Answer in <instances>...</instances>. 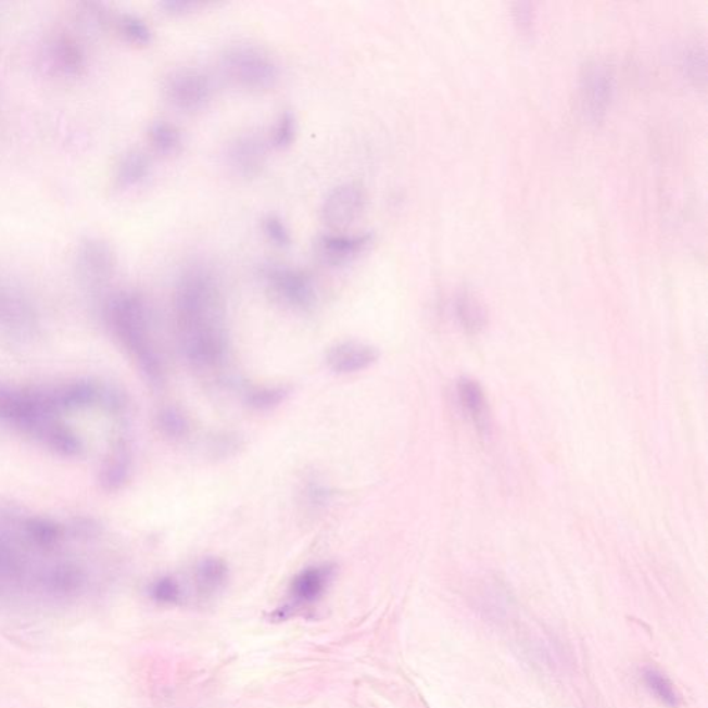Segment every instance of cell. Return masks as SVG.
Returning a JSON list of instances; mask_svg holds the SVG:
<instances>
[{
	"label": "cell",
	"instance_id": "obj_1",
	"mask_svg": "<svg viewBox=\"0 0 708 708\" xmlns=\"http://www.w3.org/2000/svg\"><path fill=\"white\" fill-rule=\"evenodd\" d=\"M175 316L181 352L197 368L225 362L229 352L226 306L216 278L204 269H191L179 278Z\"/></svg>",
	"mask_w": 708,
	"mask_h": 708
},
{
	"label": "cell",
	"instance_id": "obj_2",
	"mask_svg": "<svg viewBox=\"0 0 708 708\" xmlns=\"http://www.w3.org/2000/svg\"><path fill=\"white\" fill-rule=\"evenodd\" d=\"M109 320L116 338L138 364L146 381L164 385L165 367L151 336L149 308L139 295L121 292L109 303Z\"/></svg>",
	"mask_w": 708,
	"mask_h": 708
},
{
	"label": "cell",
	"instance_id": "obj_3",
	"mask_svg": "<svg viewBox=\"0 0 708 708\" xmlns=\"http://www.w3.org/2000/svg\"><path fill=\"white\" fill-rule=\"evenodd\" d=\"M222 68L232 83L251 90L273 88L280 75L275 59L254 45H235L227 49Z\"/></svg>",
	"mask_w": 708,
	"mask_h": 708
},
{
	"label": "cell",
	"instance_id": "obj_4",
	"mask_svg": "<svg viewBox=\"0 0 708 708\" xmlns=\"http://www.w3.org/2000/svg\"><path fill=\"white\" fill-rule=\"evenodd\" d=\"M261 276L271 295L282 305L300 312L312 311L315 307L317 302L315 282L305 271L281 263H269L262 267Z\"/></svg>",
	"mask_w": 708,
	"mask_h": 708
},
{
	"label": "cell",
	"instance_id": "obj_5",
	"mask_svg": "<svg viewBox=\"0 0 708 708\" xmlns=\"http://www.w3.org/2000/svg\"><path fill=\"white\" fill-rule=\"evenodd\" d=\"M332 578L333 568L331 566H313V568L302 570L292 580L285 604L270 615L271 621H286L317 604L326 594Z\"/></svg>",
	"mask_w": 708,
	"mask_h": 708
},
{
	"label": "cell",
	"instance_id": "obj_6",
	"mask_svg": "<svg viewBox=\"0 0 708 708\" xmlns=\"http://www.w3.org/2000/svg\"><path fill=\"white\" fill-rule=\"evenodd\" d=\"M86 580L83 566L73 560H58L35 571L31 586L45 598L67 600L84 593Z\"/></svg>",
	"mask_w": 708,
	"mask_h": 708
},
{
	"label": "cell",
	"instance_id": "obj_7",
	"mask_svg": "<svg viewBox=\"0 0 708 708\" xmlns=\"http://www.w3.org/2000/svg\"><path fill=\"white\" fill-rule=\"evenodd\" d=\"M164 93L175 109L187 113L199 111L211 100V78L200 69H176L166 78Z\"/></svg>",
	"mask_w": 708,
	"mask_h": 708
},
{
	"label": "cell",
	"instance_id": "obj_8",
	"mask_svg": "<svg viewBox=\"0 0 708 708\" xmlns=\"http://www.w3.org/2000/svg\"><path fill=\"white\" fill-rule=\"evenodd\" d=\"M366 193L358 184H343L331 190L323 202L321 219L332 230H343L362 215Z\"/></svg>",
	"mask_w": 708,
	"mask_h": 708
},
{
	"label": "cell",
	"instance_id": "obj_9",
	"mask_svg": "<svg viewBox=\"0 0 708 708\" xmlns=\"http://www.w3.org/2000/svg\"><path fill=\"white\" fill-rule=\"evenodd\" d=\"M371 232L364 235H332L318 236L315 241V252L323 263L330 266H342L356 260L372 245Z\"/></svg>",
	"mask_w": 708,
	"mask_h": 708
},
{
	"label": "cell",
	"instance_id": "obj_10",
	"mask_svg": "<svg viewBox=\"0 0 708 708\" xmlns=\"http://www.w3.org/2000/svg\"><path fill=\"white\" fill-rule=\"evenodd\" d=\"M266 140L254 134L241 135L227 146V165L242 177L260 175L266 164Z\"/></svg>",
	"mask_w": 708,
	"mask_h": 708
},
{
	"label": "cell",
	"instance_id": "obj_11",
	"mask_svg": "<svg viewBox=\"0 0 708 708\" xmlns=\"http://www.w3.org/2000/svg\"><path fill=\"white\" fill-rule=\"evenodd\" d=\"M35 317L31 307L16 293L0 287V330L16 338L34 336Z\"/></svg>",
	"mask_w": 708,
	"mask_h": 708
},
{
	"label": "cell",
	"instance_id": "obj_12",
	"mask_svg": "<svg viewBox=\"0 0 708 708\" xmlns=\"http://www.w3.org/2000/svg\"><path fill=\"white\" fill-rule=\"evenodd\" d=\"M379 352L376 347L358 342H342L327 353V364L333 372L353 374L367 370L377 363Z\"/></svg>",
	"mask_w": 708,
	"mask_h": 708
},
{
	"label": "cell",
	"instance_id": "obj_13",
	"mask_svg": "<svg viewBox=\"0 0 708 708\" xmlns=\"http://www.w3.org/2000/svg\"><path fill=\"white\" fill-rule=\"evenodd\" d=\"M45 391L59 414L69 412V409L92 407L93 404L101 402V394H103V388L89 381L64 383V385L45 389Z\"/></svg>",
	"mask_w": 708,
	"mask_h": 708
},
{
	"label": "cell",
	"instance_id": "obj_14",
	"mask_svg": "<svg viewBox=\"0 0 708 708\" xmlns=\"http://www.w3.org/2000/svg\"><path fill=\"white\" fill-rule=\"evenodd\" d=\"M79 266L83 275L94 285L108 280L113 271L114 255L110 246L100 241H88L79 254Z\"/></svg>",
	"mask_w": 708,
	"mask_h": 708
},
{
	"label": "cell",
	"instance_id": "obj_15",
	"mask_svg": "<svg viewBox=\"0 0 708 708\" xmlns=\"http://www.w3.org/2000/svg\"><path fill=\"white\" fill-rule=\"evenodd\" d=\"M611 94V77L604 67H593L586 71L583 86L585 111L591 118H599L609 103Z\"/></svg>",
	"mask_w": 708,
	"mask_h": 708
},
{
	"label": "cell",
	"instance_id": "obj_16",
	"mask_svg": "<svg viewBox=\"0 0 708 708\" xmlns=\"http://www.w3.org/2000/svg\"><path fill=\"white\" fill-rule=\"evenodd\" d=\"M227 580H229V568L219 558H205L197 566L195 586L202 599L214 598L224 591Z\"/></svg>",
	"mask_w": 708,
	"mask_h": 708
},
{
	"label": "cell",
	"instance_id": "obj_17",
	"mask_svg": "<svg viewBox=\"0 0 708 708\" xmlns=\"http://www.w3.org/2000/svg\"><path fill=\"white\" fill-rule=\"evenodd\" d=\"M22 539L29 547L53 549L63 539V530L58 523L45 518H25L20 522Z\"/></svg>",
	"mask_w": 708,
	"mask_h": 708
},
{
	"label": "cell",
	"instance_id": "obj_18",
	"mask_svg": "<svg viewBox=\"0 0 708 708\" xmlns=\"http://www.w3.org/2000/svg\"><path fill=\"white\" fill-rule=\"evenodd\" d=\"M130 454L125 444H119L101 469L100 482L108 492H118L130 477Z\"/></svg>",
	"mask_w": 708,
	"mask_h": 708
},
{
	"label": "cell",
	"instance_id": "obj_19",
	"mask_svg": "<svg viewBox=\"0 0 708 708\" xmlns=\"http://www.w3.org/2000/svg\"><path fill=\"white\" fill-rule=\"evenodd\" d=\"M458 397L468 416L473 419L477 427L484 428L485 397L478 382L472 379H463L458 383Z\"/></svg>",
	"mask_w": 708,
	"mask_h": 708
},
{
	"label": "cell",
	"instance_id": "obj_20",
	"mask_svg": "<svg viewBox=\"0 0 708 708\" xmlns=\"http://www.w3.org/2000/svg\"><path fill=\"white\" fill-rule=\"evenodd\" d=\"M150 170V161L140 151H131L124 156L118 170V180L123 186H135L140 184Z\"/></svg>",
	"mask_w": 708,
	"mask_h": 708
},
{
	"label": "cell",
	"instance_id": "obj_21",
	"mask_svg": "<svg viewBox=\"0 0 708 708\" xmlns=\"http://www.w3.org/2000/svg\"><path fill=\"white\" fill-rule=\"evenodd\" d=\"M150 140L156 151L162 154L175 153L181 144V134L179 128L168 121H155L150 128Z\"/></svg>",
	"mask_w": 708,
	"mask_h": 708
},
{
	"label": "cell",
	"instance_id": "obj_22",
	"mask_svg": "<svg viewBox=\"0 0 708 708\" xmlns=\"http://www.w3.org/2000/svg\"><path fill=\"white\" fill-rule=\"evenodd\" d=\"M150 598L165 606L180 605L185 599L184 586L175 578L164 576L156 579L149 589Z\"/></svg>",
	"mask_w": 708,
	"mask_h": 708
},
{
	"label": "cell",
	"instance_id": "obj_23",
	"mask_svg": "<svg viewBox=\"0 0 708 708\" xmlns=\"http://www.w3.org/2000/svg\"><path fill=\"white\" fill-rule=\"evenodd\" d=\"M644 682L647 690L652 692V695L656 696V699H659L661 703H665L666 706L672 708L680 706V695H678L675 687L671 684L669 678L662 675L661 672L646 670Z\"/></svg>",
	"mask_w": 708,
	"mask_h": 708
},
{
	"label": "cell",
	"instance_id": "obj_24",
	"mask_svg": "<svg viewBox=\"0 0 708 708\" xmlns=\"http://www.w3.org/2000/svg\"><path fill=\"white\" fill-rule=\"evenodd\" d=\"M156 423H159L162 434L169 439H184L189 433L187 418L184 413L174 407L161 409L159 417H156Z\"/></svg>",
	"mask_w": 708,
	"mask_h": 708
},
{
	"label": "cell",
	"instance_id": "obj_25",
	"mask_svg": "<svg viewBox=\"0 0 708 708\" xmlns=\"http://www.w3.org/2000/svg\"><path fill=\"white\" fill-rule=\"evenodd\" d=\"M288 391L282 387L255 389L246 394L245 403L256 412H267L286 401Z\"/></svg>",
	"mask_w": 708,
	"mask_h": 708
},
{
	"label": "cell",
	"instance_id": "obj_26",
	"mask_svg": "<svg viewBox=\"0 0 708 708\" xmlns=\"http://www.w3.org/2000/svg\"><path fill=\"white\" fill-rule=\"evenodd\" d=\"M296 136V118L291 111L280 115L275 128L271 130L270 143L275 149H287L293 143Z\"/></svg>",
	"mask_w": 708,
	"mask_h": 708
},
{
	"label": "cell",
	"instance_id": "obj_27",
	"mask_svg": "<svg viewBox=\"0 0 708 708\" xmlns=\"http://www.w3.org/2000/svg\"><path fill=\"white\" fill-rule=\"evenodd\" d=\"M262 229L263 232H265L267 240L273 242L276 246L288 248L291 245V231L288 229L281 217L276 215L267 216L266 219L263 220Z\"/></svg>",
	"mask_w": 708,
	"mask_h": 708
},
{
	"label": "cell",
	"instance_id": "obj_28",
	"mask_svg": "<svg viewBox=\"0 0 708 708\" xmlns=\"http://www.w3.org/2000/svg\"><path fill=\"white\" fill-rule=\"evenodd\" d=\"M457 313L459 320L468 330L477 331L482 327L484 321L483 312L480 311L477 303L469 296H462L457 302Z\"/></svg>",
	"mask_w": 708,
	"mask_h": 708
},
{
	"label": "cell",
	"instance_id": "obj_29",
	"mask_svg": "<svg viewBox=\"0 0 708 708\" xmlns=\"http://www.w3.org/2000/svg\"><path fill=\"white\" fill-rule=\"evenodd\" d=\"M119 25L121 31H123L125 37L131 40V42L138 45H147L150 42V28L147 27V24L141 22L140 18L134 16H124L121 18Z\"/></svg>",
	"mask_w": 708,
	"mask_h": 708
},
{
	"label": "cell",
	"instance_id": "obj_30",
	"mask_svg": "<svg viewBox=\"0 0 708 708\" xmlns=\"http://www.w3.org/2000/svg\"><path fill=\"white\" fill-rule=\"evenodd\" d=\"M204 7V3L194 2V0H166L161 3V8L172 16H185Z\"/></svg>",
	"mask_w": 708,
	"mask_h": 708
}]
</instances>
